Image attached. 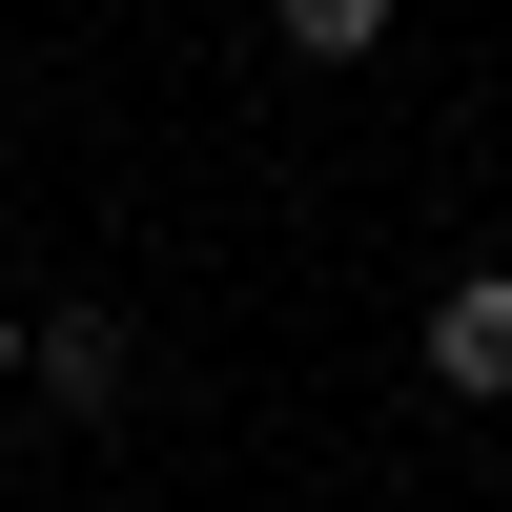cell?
Listing matches in <instances>:
<instances>
[{"label": "cell", "instance_id": "cell-1", "mask_svg": "<svg viewBox=\"0 0 512 512\" xmlns=\"http://www.w3.org/2000/svg\"><path fill=\"white\" fill-rule=\"evenodd\" d=\"M431 390H451V410L512 390V267H451V287H431Z\"/></svg>", "mask_w": 512, "mask_h": 512}, {"label": "cell", "instance_id": "cell-4", "mask_svg": "<svg viewBox=\"0 0 512 512\" xmlns=\"http://www.w3.org/2000/svg\"><path fill=\"white\" fill-rule=\"evenodd\" d=\"M0 369H21V308H0Z\"/></svg>", "mask_w": 512, "mask_h": 512}, {"label": "cell", "instance_id": "cell-2", "mask_svg": "<svg viewBox=\"0 0 512 512\" xmlns=\"http://www.w3.org/2000/svg\"><path fill=\"white\" fill-rule=\"evenodd\" d=\"M21 369H41L62 410H103V390H123V328H103V308H62V328H21Z\"/></svg>", "mask_w": 512, "mask_h": 512}, {"label": "cell", "instance_id": "cell-3", "mask_svg": "<svg viewBox=\"0 0 512 512\" xmlns=\"http://www.w3.org/2000/svg\"><path fill=\"white\" fill-rule=\"evenodd\" d=\"M267 41H287V62H369V41H390V0H267Z\"/></svg>", "mask_w": 512, "mask_h": 512}]
</instances>
